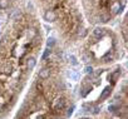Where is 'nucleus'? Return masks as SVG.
<instances>
[{"label":"nucleus","instance_id":"nucleus-18","mask_svg":"<svg viewBox=\"0 0 128 119\" xmlns=\"http://www.w3.org/2000/svg\"><path fill=\"white\" fill-rule=\"evenodd\" d=\"M100 19H102V21H104V23H106V21H108L109 16H108V15H102V16H100Z\"/></svg>","mask_w":128,"mask_h":119},{"label":"nucleus","instance_id":"nucleus-9","mask_svg":"<svg viewBox=\"0 0 128 119\" xmlns=\"http://www.w3.org/2000/svg\"><path fill=\"white\" fill-rule=\"evenodd\" d=\"M119 75H120V70H117V72H114L113 74H110V75H109V78H112V80H113V82H116V80L118 79V77H119Z\"/></svg>","mask_w":128,"mask_h":119},{"label":"nucleus","instance_id":"nucleus-13","mask_svg":"<svg viewBox=\"0 0 128 119\" xmlns=\"http://www.w3.org/2000/svg\"><path fill=\"white\" fill-rule=\"evenodd\" d=\"M108 110H109V112H112V113H116V112L118 110V107H117V105H114V104H112V105H109V107H108Z\"/></svg>","mask_w":128,"mask_h":119},{"label":"nucleus","instance_id":"nucleus-21","mask_svg":"<svg viewBox=\"0 0 128 119\" xmlns=\"http://www.w3.org/2000/svg\"><path fill=\"white\" fill-rule=\"evenodd\" d=\"M110 119H122V118H120L119 115H113V117H112Z\"/></svg>","mask_w":128,"mask_h":119},{"label":"nucleus","instance_id":"nucleus-4","mask_svg":"<svg viewBox=\"0 0 128 119\" xmlns=\"http://www.w3.org/2000/svg\"><path fill=\"white\" fill-rule=\"evenodd\" d=\"M35 65H36V60H35V58H29L28 59V62H26V68L29 69V70H33L34 68H35Z\"/></svg>","mask_w":128,"mask_h":119},{"label":"nucleus","instance_id":"nucleus-6","mask_svg":"<svg viewBox=\"0 0 128 119\" xmlns=\"http://www.w3.org/2000/svg\"><path fill=\"white\" fill-rule=\"evenodd\" d=\"M64 104H66V102H64V99H58L56 100V103H55V109L56 110H59V109H63L64 108Z\"/></svg>","mask_w":128,"mask_h":119},{"label":"nucleus","instance_id":"nucleus-7","mask_svg":"<svg viewBox=\"0 0 128 119\" xmlns=\"http://www.w3.org/2000/svg\"><path fill=\"white\" fill-rule=\"evenodd\" d=\"M93 35H94L96 38H100V36L103 35V29H100V28H97V29L93 31Z\"/></svg>","mask_w":128,"mask_h":119},{"label":"nucleus","instance_id":"nucleus-20","mask_svg":"<svg viewBox=\"0 0 128 119\" xmlns=\"http://www.w3.org/2000/svg\"><path fill=\"white\" fill-rule=\"evenodd\" d=\"M93 113H94V114H98V113H99V108H98V107H96V108H94V110H93Z\"/></svg>","mask_w":128,"mask_h":119},{"label":"nucleus","instance_id":"nucleus-10","mask_svg":"<svg viewBox=\"0 0 128 119\" xmlns=\"http://www.w3.org/2000/svg\"><path fill=\"white\" fill-rule=\"evenodd\" d=\"M54 44H55V39H54V38H49V39H48V41H46V45H48V48H52V46H54Z\"/></svg>","mask_w":128,"mask_h":119},{"label":"nucleus","instance_id":"nucleus-12","mask_svg":"<svg viewBox=\"0 0 128 119\" xmlns=\"http://www.w3.org/2000/svg\"><path fill=\"white\" fill-rule=\"evenodd\" d=\"M89 90H90V87H88V85L84 87V88H83V92H82V97H86V95L89 93Z\"/></svg>","mask_w":128,"mask_h":119},{"label":"nucleus","instance_id":"nucleus-3","mask_svg":"<svg viewBox=\"0 0 128 119\" xmlns=\"http://www.w3.org/2000/svg\"><path fill=\"white\" fill-rule=\"evenodd\" d=\"M49 77H50V70L48 68H44L39 72V78L40 79H48Z\"/></svg>","mask_w":128,"mask_h":119},{"label":"nucleus","instance_id":"nucleus-19","mask_svg":"<svg viewBox=\"0 0 128 119\" xmlns=\"http://www.w3.org/2000/svg\"><path fill=\"white\" fill-rule=\"evenodd\" d=\"M79 35L84 36V35H86V29H82V31H79Z\"/></svg>","mask_w":128,"mask_h":119},{"label":"nucleus","instance_id":"nucleus-22","mask_svg":"<svg viewBox=\"0 0 128 119\" xmlns=\"http://www.w3.org/2000/svg\"><path fill=\"white\" fill-rule=\"evenodd\" d=\"M38 119H44V117H38Z\"/></svg>","mask_w":128,"mask_h":119},{"label":"nucleus","instance_id":"nucleus-2","mask_svg":"<svg viewBox=\"0 0 128 119\" xmlns=\"http://www.w3.org/2000/svg\"><path fill=\"white\" fill-rule=\"evenodd\" d=\"M120 9H122V4H120V1H114L113 4H112V6H110V10H112V13L113 14H118L119 11H120Z\"/></svg>","mask_w":128,"mask_h":119},{"label":"nucleus","instance_id":"nucleus-15","mask_svg":"<svg viewBox=\"0 0 128 119\" xmlns=\"http://www.w3.org/2000/svg\"><path fill=\"white\" fill-rule=\"evenodd\" d=\"M50 54V50L49 49H46L45 51H44V54H43V56H42V59H43V60H45V59L48 58V55Z\"/></svg>","mask_w":128,"mask_h":119},{"label":"nucleus","instance_id":"nucleus-23","mask_svg":"<svg viewBox=\"0 0 128 119\" xmlns=\"http://www.w3.org/2000/svg\"><path fill=\"white\" fill-rule=\"evenodd\" d=\"M82 119H90V118H87V117H86V118H82Z\"/></svg>","mask_w":128,"mask_h":119},{"label":"nucleus","instance_id":"nucleus-16","mask_svg":"<svg viewBox=\"0 0 128 119\" xmlns=\"http://www.w3.org/2000/svg\"><path fill=\"white\" fill-rule=\"evenodd\" d=\"M87 74H92L93 73V68L92 67H86V70H84Z\"/></svg>","mask_w":128,"mask_h":119},{"label":"nucleus","instance_id":"nucleus-11","mask_svg":"<svg viewBox=\"0 0 128 119\" xmlns=\"http://www.w3.org/2000/svg\"><path fill=\"white\" fill-rule=\"evenodd\" d=\"M69 59H70L72 65H74V67H76V65H78V60H77V58H76L74 55H70V58H69Z\"/></svg>","mask_w":128,"mask_h":119},{"label":"nucleus","instance_id":"nucleus-8","mask_svg":"<svg viewBox=\"0 0 128 119\" xmlns=\"http://www.w3.org/2000/svg\"><path fill=\"white\" fill-rule=\"evenodd\" d=\"M9 6V0H0V9H6Z\"/></svg>","mask_w":128,"mask_h":119},{"label":"nucleus","instance_id":"nucleus-17","mask_svg":"<svg viewBox=\"0 0 128 119\" xmlns=\"http://www.w3.org/2000/svg\"><path fill=\"white\" fill-rule=\"evenodd\" d=\"M73 110H74V107L69 108V109H68V112H67V117H70V115L73 114Z\"/></svg>","mask_w":128,"mask_h":119},{"label":"nucleus","instance_id":"nucleus-14","mask_svg":"<svg viewBox=\"0 0 128 119\" xmlns=\"http://www.w3.org/2000/svg\"><path fill=\"white\" fill-rule=\"evenodd\" d=\"M28 35H29V38L35 36V35H36V30H35V29H30V30H29V33H28Z\"/></svg>","mask_w":128,"mask_h":119},{"label":"nucleus","instance_id":"nucleus-1","mask_svg":"<svg viewBox=\"0 0 128 119\" xmlns=\"http://www.w3.org/2000/svg\"><path fill=\"white\" fill-rule=\"evenodd\" d=\"M44 20H46V21H54V20H56L55 11L54 10H46L44 13Z\"/></svg>","mask_w":128,"mask_h":119},{"label":"nucleus","instance_id":"nucleus-5","mask_svg":"<svg viewBox=\"0 0 128 119\" xmlns=\"http://www.w3.org/2000/svg\"><path fill=\"white\" fill-rule=\"evenodd\" d=\"M109 94H110V88H106V89L102 92V94H100V100L107 99V98L109 97Z\"/></svg>","mask_w":128,"mask_h":119}]
</instances>
